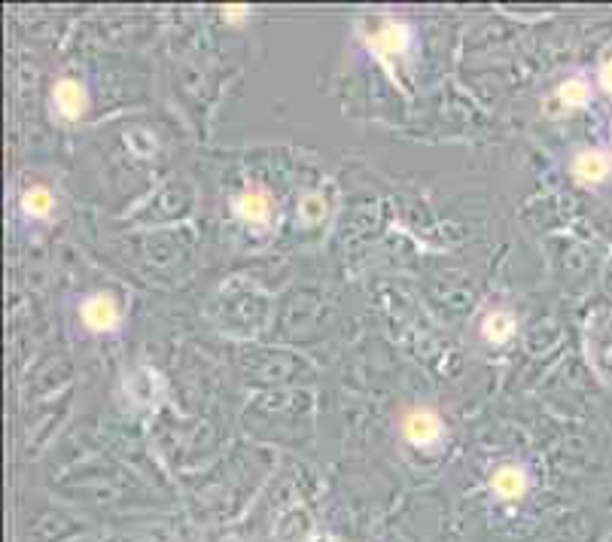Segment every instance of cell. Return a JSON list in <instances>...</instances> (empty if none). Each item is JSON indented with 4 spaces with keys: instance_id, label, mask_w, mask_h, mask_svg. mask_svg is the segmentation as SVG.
<instances>
[{
    "instance_id": "obj_8",
    "label": "cell",
    "mask_w": 612,
    "mask_h": 542,
    "mask_svg": "<svg viewBox=\"0 0 612 542\" xmlns=\"http://www.w3.org/2000/svg\"><path fill=\"white\" fill-rule=\"evenodd\" d=\"M588 86L582 80H570V83H564L561 92H557V98H561V104H567L570 110H579V107H585L588 104Z\"/></svg>"
},
{
    "instance_id": "obj_11",
    "label": "cell",
    "mask_w": 612,
    "mask_h": 542,
    "mask_svg": "<svg viewBox=\"0 0 612 542\" xmlns=\"http://www.w3.org/2000/svg\"><path fill=\"white\" fill-rule=\"evenodd\" d=\"M600 86L612 95V61H607V65L600 67Z\"/></svg>"
},
{
    "instance_id": "obj_3",
    "label": "cell",
    "mask_w": 612,
    "mask_h": 542,
    "mask_svg": "<svg viewBox=\"0 0 612 542\" xmlns=\"http://www.w3.org/2000/svg\"><path fill=\"white\" fill-rule=\"evenodd\" d=\"M52 98H56L58 113L67 116V119H76V116L86 110V92H83L80 83H74V80H61L56 92H52Z\"/></svg>"
},
{
    "instance_id": "obj_9",
    "label": "cell",
    "mask_w": 612,
    "mask_h": 542,
    "mask_svg": "<svg viewBox=\"0 0 612 542\" xmlns=\"http://www.w3.org/2000/svg\"><path fill=\"white\" fill-rule=\"evenodd\" d=\"M22 205H25V211H28L31 216H46V214L52 211V196L43 189V186H34L31 192H25Z\"/></svg>"
},
{
    "instance_id": "obj_1",
    "label": "cell",
    "mask_w": 612,
    "mask_h": 542,
    "mask_svg": "<svg viewBox=\"0 0 612 542\" xmlns=\"http://www.w3.org/2000/svg\"><path fill=\"white\" fill-rule=\"evenodd\" d=\"M83 320L89 323L92 329H113L119 323V308L110 296H92L86 305H83Z\"/></svg>"
},
{
    "instance_id": "obj_5",
    "label": "cell",
    "mask_w": 612,
    "mask_h": 542,
    "mask_svg": "<svg viewBox=\"0 0 612 542\" xmlns=\"http://www.w3.org/2000/svg\"><path fill=\"white\" fill-rule=\"evenodd\" d=\"M494 491H497L503 500L521 497V491H524V476H521V469L503 467V469L497 472V476H494Z\"/></svg>"
},
{
    "instance_id": "obj_4",
    "label": "cell",
    "mask_w": 612,
    "mask_h": 542,
    "mask_svg": "<svg viewBox=\"0 0 612 542\" xmlns=\"http://www.w3.org/2000/svg\"><path fill=\"white\" fill-rule=\"evenodd\" d=\"M609 159L607 153H598V150H588V153H579L576 162H573V174L579 177V180L585 183H600L603 177L609 174Z\"/></svg>"
},
{
    "instance_id": "obj_7",
    "label": "cell",
    "mask_w": 612,
    "mask_h": 542,
    "mask_svg": "<svg viewBox=\"0 0 612 542\" xmlns=\"http://www.w3.org/2000/svg\"><path fill=\"white\" fill-rule=\"evenodd\" d=\"M482 332H485V338H487V342L503 345V342H509V338H512V332H515V320H512V317H509V314L497 311V314H491V317H487V320H485Z\"/></svg>"
},
{
    "instance_id": "obj_6",
    "label": "cell",
    "mask_w": 612,
    "mask_h": 542,
    "mask_svg": "<svg viewBox=\"0 0 612 542\" xmlns=\"http://www.w3.org/2000/svg\"><path fill=\"white\" fill-rule=\"evenodd\" d=\"M238 214H241L247 223H266L268 220V198L257 189L244 192V196L238 198Z\"/></svg>"
},
{
    "instance_id": "obj_2",
    "label": "cell",
    "mask_w": 612,
    "mask_h": 542,
    "mask_svg": "<svg viewBox=\"0 0 612 542\" xmlns=\"http://www.w3.org/2000/svg\"><path fill=\"white\" fill-rule=\"evenodd\" d=\"M406 436L415 445H430L442 436V424L433 412H412L406 417Z\"/></svg>"
},
{
    "instance_id": "obj_10",
    "label": "cell",
    "mask_w": 612,
    "mask_h": 542,
    "mask_svg": "<svg viewBox=\"0 0 612 542\" xmlns=\"http://www.w3.org/2000/svg\"><path fill=\"white\" fill-rule=\"evenodd\" d=\"M375 43H378V49H384V52H399L402 46H406V31L399 25H387L384 34L375 37Z\"/></svg>"
}]
</instances>
